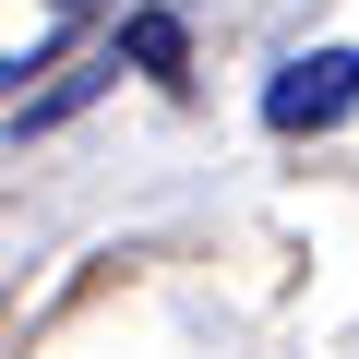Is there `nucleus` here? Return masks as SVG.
Instances as JSON below:
<instances>
[{
    "label": "nucleus",
    "mask_w": 359,
    "mask_h": 359,
    "mask_svg": "<svg viewBox=\"0 0 359 359\" xmlns=\"http://www.w3.org/2000/svg\"><path fill=\"white\" fill-rule=\"evenodd\" d=\"M347 108H359V48H311V60H287L264 84V120L276 132H335Z\"/></svg>",
    "instance_id": "f257e3e1"
},
{
    "label": "nucleus",
    "mask_w": 359,
    "mask_h": 359,
    "mask_svg": "<svg viewBox=\"0 0 359 359\" xmlns=\"http://www.w3.org/2000/svg\"><path fill=\"white\" fill-rule=\"evenodd\" d=\"M13 72H25V60H0V84H13Z\"/></svg>",
    "instance_id": "7ed1b4c3"
},
{
    "label": "nucleus",
    "mask_w": 359,
    "mask_h": 359,
    "mask_svg": "<svg viewBox=\"0 0 359 359\" xmlns=\"http://www.w3.org/2000/svg\"><path fill=\"white\" fill-rule=\"evenodd\" d=\"M120 60H144V72H180V13H132V25H120Z\"/></svg>",
    "instance_id": "f03ea898"
}]
</instances>
